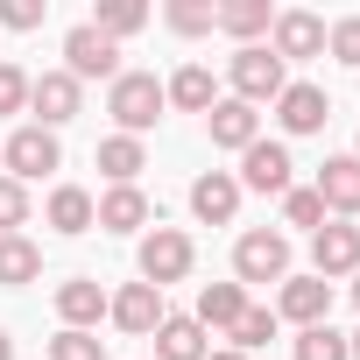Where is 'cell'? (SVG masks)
Instances as JSON below:
<instances>
[{"label": "cell", "mask_w": 360, "mask_h": 360, "mask_svg": "<svg viewBox=\"0 0 360 360\" xmlns=\"http://www.w3.org/2000/svg\"><path fill=\"white\" fill-rule=\"evenodd\" d=\"M162 106H169V99H162V78H155V71H120V78L106 85V113H113V127L134 134V141L162 120Z\"/></svg>", "instance_id": "1"}, {"label": "cell", "mask_w": 360, "mask_h": 360, "mask_svg": "<svg viewBox=\"0 0 360 360\" xmlns=\"http://www.w3.org/2000/svg\"><path fill=\"white\" fill-rule=\"evenodd\" d=\"M226 78H233V99H240V106H276L283 85H290V64H283L269 43H248V50H233Z\"/></svg>", "instance_id": "2"}, {"label": "cell", "mask_w": 360, "mask_h": 360, "mask_svg": "<svg viewBox=\"0 0 360 360\" xmlns=\"http://www.w3.org/2000/svg\"><path fill=\"white\" fill-rule=\"evenodd\" d=\"M191 262H198V248H191V233H176V226H148V233H141V255H134L141 283H155V290L184 283Z\"/></svg>", "instance_id": "3"}, {"label": "cell", "mask_w": 360, "mask_h": 360, "mask_svg": "<svg viewBox=\"0 0 360 360\" xmlns=\"http://www.w3.org/2000/svg\"><path fill=\"white\" fill-rule=\"evenodd\" d=\"M283 276H290V240L276 226H255V233L233 240V283L240 290L248 283H283Z\"/></svg>", "instance_id": "4"}, {"label": "cell", "mask_w": 360, "mask_h": 360, "mask_svg": "<svg viewBox=\"0 0 360 360\" xmlns=\"http://www.w3.org/2000/svg\"><path fill=\"white\" fill-rule=\"evenodd\" d=\"M0 162H8V176H15V184H36V176H50L57 162H64V148H57V134L50 127H15L8 141H0Z\"/></svg>", "instance_id": "5"}, {"label": "cell", "mask_w": 360, "mask_h": 360, "mask_svg": "<svg viewBox=\"0 0 360 360\" xmlns=\"http://www.w3.org/2000/svg\"><path fill=\"white\" fill-rule=\"evenodd\" d=\"M276 318H290L297 332L332 325V283L325 276H283L276 283Z\"/></svg>", "instance_id": "6"}, {"label": "cell", "mask_w": 360, "mask_h": 360, "mask_svg": "<svg viewBox=\"0 0 360 360\" xmlns=\"http://www.w3.org/2000/svg\"><path fill=\"white\" fill-rule=\"evenodd\" d=\"M64 71H71L78 85H85V78H106V85H113V78H120V43H106L92 22H78V29L64 36Z\"/></svg>", "instance_id": "7"}, {"label": "cell", "mask_w": 360, "mask_h": 360, "mask_svg": "<svg viewBox=\"0 0 360 360\" xmlns=\"http://www.w3.org/2000/svg\"><path fill=\"white\" fill-rule=\"evenodd\" d=\"M78 106H85V85L71 78V71H43V78H29V113H36V127H64V120H78Z\"/></svg>", "instance_id": "8"}, {"label": "cell", "mask_w": 360, "mask_h": 360, "mask_svg": "<svg viewBox=\"0 0 360 360\" xmlns=\"http://www.w3.org/2000/svg\"><path fill=\"white\" fill-rule=\"evenodd\" d=\"M311 276H360V226L353 219H332L311 233Z\"/></svg>", "instance_id": "9"}, {"label": "cell", "mask_w": 360, "mask_h": 360, "mask_svg": "<svg viewBox=\"0 0 360 360\" xmlns=\"http://www.w3.org/2000/svg\"><path fill=\"white\" fill-rule=\"evenodd\" d=\"M269 50H276L283 64L325 57V22H318L311 8H283V15H276V29H269Z\"/></svg>", "instance_id": "10"}, {"label": "cell", "mask_w": 360, "mask_h": 360, "mask_svg": "<svg viewBox=\"0 0 360 360\" xmlns=\"http://www.w3.org/2000/svg\"><path fill=\"white\" fill-rule=\"evenodd\" d=\"M106 318H113L127 339H148L169 311H162V290H155V283H127V290H113V297H106Z\"/></svg>", "instance_id": "11"}, {"label": "cell", "mask_w": 360, "mask_h": 360, "mask_svg": "<svg viewBox=\"0 0 360 360\" xmlns=\"http://www.w3.org/2000/svg\"><path fill=\"white\" fill-rule=\"evenodd\" d=\"M290 141H255V148H240V191H290Z\"/></svg>", "instance_id": "12"}, {"label": "cell", "mask_w": 360, "mask_h": 360, "mask_svg": "<svg viewBox=\"0 0 360 360\" xmlns=\"http://www.w3.org/2000/svg\"><path fill=\"white\" fill-rule=\"evenodd\" d=\"M155 212H148V191L141 184H113L106 198H92V226H106V233H141Z\"/></svg>", "instance_id": "13"}, {"label": "cell", "mask_w": 360, "mask_h": 360, "mask_svg": "<svg viewBox=\"0 0 360 360\" xmlns=\"http://www.w3.org/2000/svg\"><path fill=\"white\" fill-rule=\"evenodd\" d=\"M191 212H198L205 226H233V212H240V176H233V169H205L198 184H191Z\"/></svg>", "instance_id": "14"}, {"label": "cell", "mask_w": 360, "mask_h": 360, "mask_svg": "<svg viewBox=\"0 0 360 360\" xmlns=\"http://www.w3.org/2000/svg\"><path fill=\"white\" fill-rule=\"evenodd\" d=\"M276 120H283V134H318L325 120H332V99L318 92V85H283V99H276Z\"/></svg>", "instance_id": "15"}, {"label": "cell", "mask_w": 360, "mask_h": 360, "mask_svg": "<svg viewBox=\"0 0 360 360\" xmlns=\"http://www.w3.org/2000/svg\"><path fill=\"white\" fill-rule=\"evenodd\" d=\"M205 134H212V148H255L262 141V113L255 106H240V99H219L212 113H205Z\"/></svg>", "instance_id": "16"}, {"label": "cell", "mask_w": 360, "mask_h": 360, "mask_svg": "<svg viewBox=\"0 0 360 360\" xmlns=\"http://www.w3.org/2000/svg\"><path fill=\"white\" fill-rule=\"evenodd\" d=\"M311 191L325 198V212L360 219V162H353V155H332V162L318 169V184H311Z\"/></svg>", "instance_id": "17"}, {"label": "cell", "mask_w": 360, "mask_h": 360, "mask_svg": "<svg viewBox=\"0 0 360 360\" xmlns=\"http://www.w3.org/2000/svg\"><path fill=\"white\" fill-rule=\"evenodd\" d=\"M57 318H64V332H92V325L106 318V290H99L92 276L57 283Z\"/></svg>", "instance_id": "18"}, {"label": "cell", "mask_w": 360, "mask_h": 360, "mask_svg": "<svg viewBox=\"0 0 360 360\" xmlns=\"http://www.w3.org/2000/svg\"><path fill=\"white\" fill-rule=\"evenodd\" d=\"M148 339H155V360H205V353H212V346H205V325L184 318V311H169Z\"/></svg>", "instance_id": "19"}, {"label": "cell", "mask_w": 360, "mask_h": 360, "mask_svg": "<svg viewBox=\"0 0 360 360\" xmlns=\"http://www.w3.org/2000/svg\"><path fill=\"white\" fill-rule=\"evenodd\" d=\"M43 219H50V233H64V240L92 233V191H85V184H57L50 205H43Z\"/></svg>", "instance_id": "20"}, {"label": "cell", "mask_w": 360, "mask_h": 360, "mask_svg": "<svg viewBox=\"0 0 360 360\" xmlns=\"http://www.w3.org/2000/svg\"><path fill=\"white\" fill-rule=\"evenodd\" d=\"M162 99H169V106H184V113H212V106H219V78H212L205 64H184V71L162 85Z\"/></svg>", "instance_id": "21"}, {"label": "cell", "mask_w": 360, "mask_h": 360, "mask_svg": "<svg viewBox=\"0 0 360 360\" xmlns=\"http://www.w3.org/2000/svg\"><path fill=\"white\" fill-rule=\"evenodd\" d=\"M240 311H248V290H240V283H205L191 318H198L205 332H233V318H240Z\"/></svg>", "instance_id": "22"}, {"label": "cell", "mask_w": 360, "mask_h": 360, "mask_svg": "<svg viewBox=\"0 0 360 360\" xmlns=\"http://www.w3.org/2000/svg\"><path fill=\"white\" fill-rule=\"evenodd\" d=\"M43 276V248L29 233H0V290H22Z\"/></svg>", "instance_id": "23"}, {"label": "cell", "mask_w": 360, "mask_h": 360, "mask_svg": "<svg viewBox=\"0 0 360 360\" xmlns=\"http://www.w3.org/2000/svg\"><path fill=\"white\" fill-rule=\"evenodd\" d=\"M212 29H226V36H233V43L248 50L255 36H269V29H276V8H269V0H226Z\"/></svg>", "instance_id": "24"}, {"label": "cell", "mask_w": 360, "mask_h": 360, "mask_svg": "<svg viewBox=\"0 0 360 360\" xmlns=\"http://www.w3.org/2000/svg\"><path fill=\"white\" fill-rule=\"evenodd\" d=\"M99 169L113 176V184H134V176L148 169V148H141L134 134H106V141H99Z\"/></svg>", "instance_id": "25"}, {"label": "cell", "mask_w": 360, "mask_h": 360, "mask_svg": "<svg viewBox=\"0 0 360 360\" xmlns=\"http://www.w3.org/2000/svg\"><path fill=\"white\" fill-rule=\"evenodd\" d=\"M148 22V8H141V0H99V15H92V29L106 36V43H120V36H134Z\"/></svg>", "instance_id": "26"}, {"label": "cell", "mask_w": 360, "mask_h": 360, "mask_svg": "<svg viewBox=\"0 0 360 360\" xmlns=\"http://www.w3.org/2000/svg\"><path fill=\"white\" fill-rule=\"evenodd\" d=\"M162 22H169L176 36H212L219 8H212V0H169V8H162Z\"/></svg>", "instance_id": "27"}, {"label": "cell", "mask_w": 360, "mask_h": 360, "mask_svg": "<svg viewBox=\"0 0 360 360\" xmlns=\"http://www.w3.org/2000/svg\"><path fill=\"white\" fill-rule=\"evenodd\" d=\"M283 226H304V233H318V226H325V198H318L311 184H290V191H283Z\"/></svg>", "instance_id": "28"}, {"label": "cell", "mask_w": 360, "mask_h": 360, "mask_svg": "<svg viewBox=\"0 0 360 360\" xmlns=\"http://www.w3.org/2000/svg\"><path fill=\"white\" fill-rule=\"evenodd\" d=\"M276 325H283L276 311H262V304H248V311L233 318V353H255V346H269V339H276Z\"/></svg>", "instance_id": "29"}, {"label": "cell", "mask_w": 360, "mask_h": 360, "mask_svg": "<svg viewBox=\"0 0 360 360\" xmlns=\"http://www.w3.org/2000/svg\"><path fill=\"white\" fill-rule=\"evenodd\" d=\"M29 184H15V176H0V233H22L29 226Z\"/></svg>", "instance_id": "30"}, {"label": "cell", "mask_w": 360, "mask_h": 360, "mask_svg": "<svg viewBox=\"0 0 360 360\" xmlns=\"http://www.w3.org/2000/svg\"><path fill=\"white\" fill-rule=\"evenodd\" d=\"M297 360H346V332H332V325L297 332Z\"/></svg>", "instance_id": "31"}, {"label": "cell", "mask_w": 360, "mask_h": 360, "mask_svg": "<svg viewBox=\"0 0 360 360\" xmlns=\"http://www.w3.org/2000/svg\"><path fill=\"white\" fill-rule=\"evenodd\" d=\"M50 360H106V339L99 332H57L50 339Z\"/></svg>", "instance_id": "32"}, {"label": "cell", "mask_w": 360, "mask_h": 360, "mask_svg": "<svg viewBox=\"0 0 360 360\" xmlns=\"http://www.w3.org/2000/svg\"><path fill=\"white\" fill-rule=\"evenodd\" d=\"M325 50L346 64V71H360V15H346V22H332L325 29Z\"/></svg>", "instance_id": "33"}, {"label": "cell", "mask_w": 360, "mask_h": 360, "mask_svg": "<svg viewBox=\"0 0 360 360\" xmlns=\"http://www.w3.org/2000/svg\"><path fill=\"white\" fill-rule=\"evenodd\" d=\"M43 15H50V0H0V29H15V36L43 29Z\"/></svg>", "instance_id": "34"}, {"label": "cell", "mask_w": 360, "mask_h": 360, "mask_svg": "<svg viewBox=\"0 0 360 360\" xmlns=\"http://www.w3.org/2000/svg\"><path fill=\"white\" fill-rule=\"evenodd\" d=\"M22 106H29V71L0 64V113H22Z\"/></svg>", "instance_id": "35"}, {"label": "cell", "mask_w": 360, "mask_h": 360, "mask_svg": "<svg viewBox=\"0 0 360 360\" xmlns=\"http://www.w3.org/2000/svg\"><path fill=\"white\" fill-rule=\"evenodd\" d=\"M0 360H15V339H8V325H0Z\"/></svg>", "instance_id": "36"}, {"label": "cell", "mask_w": 360, "mask_h": 360, "mask_svg": "<svg viewBox=\"0 0 360 360\" xmlns=\"http://www.w3.org/2000/svg\"><path fill=\"white\" fill-rule=\"evenodd\" d=\"M205 360H248V353H233V346H219V353H205Z\"/></svg>", "instance_id": "37"}, {"label": "cell", "mask_w": 360, "mask_h": 360, "mask_svg": "<svg viewBox=\"0 0 360 360\" xmlns=\"http://www.w3.org/2000/svg\"><path fill=\"white\" fill-rule=\"evenodd\" d=\"M346 360H360V332H353V339H346Z\"/></svg>", "instance_id": "38"}, {"label": "cell", "mask_w": 360, "mask_h": 360, "mask_svg": "<svg viewBox=\"0 0 360 360\" xmlns=\"http://www.w3.org/2000/svg\"><path fill=\"white\" fill-rule=\"evenodd\" d=\"M353 304H360V276H353Z\"/></svg>", "instance_id": "39"}, {"label": "cell", "mask_w": 360, "mask_h": 360, "mask_svg": "<svg viewBox=\"0 0 360 360\" xmlns=\"http://www.w3.org/2000/svg\"><path fill=\"white\" fill-rule=\"evenodd\" d=\"M353 162H360V141H353Z\"/></svg>", "instance_id": "40"}]
</instances>
